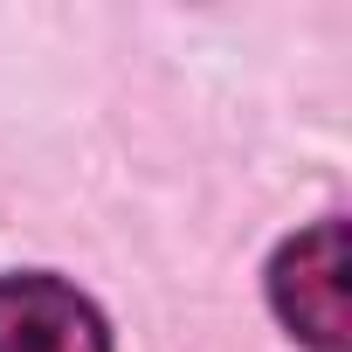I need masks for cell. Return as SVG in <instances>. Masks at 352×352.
<instances>
[{
  "instance_id": "1",
  "label": "cell",
  "mask_w": 352,
  "mask_h": 352,
  "mask_svg": "<svg viewBox=\"0 0 352 352\" xmlns=\"http://www.w3.org/2000/svg\"><path fill=\"white\" fill-rule=\"evenodd\" d=\"M270 304L276 318L318 345V352H345L352 345V256H345V221H318L304 235H290L270 263Z\"/></svg>"
},
{
  "instance_id": "2",
  "label": "cell",
  "mask_w": 352,
  "mask_h": 352,
  "mask_svg": "<svg viewBox=\"0 0 352 352\" xmlns=\"http://www.w3.org/2000/svg\"><path fill=\"white\" fill-rule=\"evenodd\" d=\"M0 352H111V331L56 276H0Z\"/></svg>"
}]
</instances>
